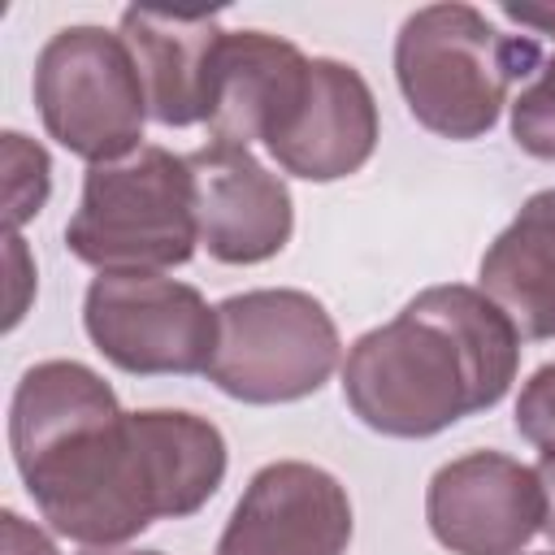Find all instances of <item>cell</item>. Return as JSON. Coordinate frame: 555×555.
I'll return each mask as SVG.
<instances>
[{
  "label": "cell",
  "mask_w": 555,
  "mask_h": 555,
  "mask_svg": "<svg viewBox=\"0 0 555 555\" xmlns=\"http://www.w3.org/2000/svg\"><path fill=\"white\" fill-rule=\"evenodd\" d=\"M82 555H160V551H113V546H91Z\"/></svg>",
  "instance_id": "cell-21"
},
{
  "label": "cell",
  "mask_w": 555,
  "mask_h": 555,
  "mask_svg": "<svg viewBox=\"0 0 555 555\" xmlns=\"http://www.w3.org/2000/svg\"><path fill=\"white\" fill-rule=\"evenodd\" d=\"M308 61L291 39L269 30H234L221 39L208 130L221 143H264L286 104L295 100Z\"/></svg>",
  "instance_id": "cell-13"
},
{
  "label": "cell",
  "mask_w": 555,
  "mask_h": 555,
  "mask_svg": "<svg viewBox=\"0 0 555 555\" xmlns=\"http://www.w3.org/2000/svg\"><path fill=\"white\" fill-rule=\"evenodd\" d=\"M199 243L195 178L186 156L156 143L91 165L78 212L65 225V247L100 273H160L186 264Z\"/></svg>",
  "instance_id": "cell-4"
},
{
  "label": "cell",
  "mask_w": 555,
  "mask_h": 555,
  "mask_svg": "<svg viewBox=\"0 0 555 555\" xmlns=\"http://www.w3.org/2000/svg\"><path fill=\"white\" fill-rule=\"evenodd\" d=\"M48 169L52 165H48V152L39 143H30L17 130L4 134V221H9V234H17V225L43 208Z\"/></svg>",
  "instance_id": "cell-15"
},
{
  "label": "cell",
  "mask_w": 555,
  "mask_h": 555,
  "mask_svg": "<svg viewBox=\"0 0 555 555\" xmlns=\"http://www.w3.org/2000/svg\"><path fill=\"white\" fill-rule=\"evenodd\" d=\"M425 520L451 555H516L542 529V481L512 455L468 451L434 473Z\"/></svg>",
  "instance_id": "cell-8"
},
{
  "label": "cell",
  "mask_w": 555,
  "mask_h": 555,
  "mask_svg": "<svg viewBox=\"0 0 555 555\" xmlns=\"http://www.w3.org/2000/svg\"><path fill=\"white\" fill-rule=\"evenodd\" d=\"M499 13L507 22H516V26H529V30L546 35V39H555V4H503Z\"/></svg>",
  "instance_id": "cell-19"
},
{
  "label": "cell",
  "mask_w": 555,
  "mask_h": 555,
  "mask_svg": "<svg viewBox=\"0 0 555 555\" xmlns=\"http://www.w3.org/2000/svg\"><path fill=\"white\" fill-rule=\"evenodd\" d=\"M4 555H61L48 533L26 525L17 512H4Z\"/></svg>",
  "instance_id": "cell-18"
},
{
  "label": "cell",
  "mask_w": 555,
  "mask_h": 555,
  "mask_svg": "<svg viewBox=\"0 0 555 555\" xmlns=\"http://www.w3.org/2000/svg\"><path fill=\"white\" fill-rule=\"evenodd\" d=\"M82 325L126 373H208L217 351V308L160 273H100L87 286Z\"/></svg>",
  "instance_id": "cell-7"
},
{
  "label": "cell",
  "mask_w": 555,
  "mask_h": 555,
  "mask_svg": "<svg viewBox=\"0 0 555 555\" xmlns=\"http://www.w3.org/2000/svg\"><path fill=\"white\" fill-rule=\"evenodd\" d=\"M520 334L473 286H429L395 321L360 334L343 364L351 412L390 438H429L494 408L516 382Z\"/></svg>",
  "instance_id": "cell-2"
},
{
  "label": "cell",
  "mask_w": 555,
  "mask_h": 555,
  "mask_svg": "<svg viewBox=\"0 0 555 555\" xmlns=\"http://www.w3.org/2000/svg\"><path fill=\"white\" fill-rule=\"evenodd\" d=\"M195 178L199 243L221 264H260L291 243L295 208L286 182L243 143H204L186 156Z\"/></svg>",
  "instance_id": "cell-10"
},
{
  "label": "cell",
  "mask_w": 555,
  "mask_h": 555,
  "mask_svg": "<svg viewBox=\"0 0 555 555\" xmlns=\"http://www.w3.org/2000/svg\"><path fill=\"white\" fill-rule=\"evenodd\" d=\"M533 61V43L503 35L473 4L416 9L395 39V78L412 117L442 139L486 134L520 65Z\"/></svg>",
  "instance_id": "cell-3"
},
{
  "label": "cell",
  "mask_w": 555,
  "mask_h": 555,
  "mask_svg": "<svg viewBox=\"0 0 555 555\" xmlns=\"http://www.w3.org/2000/svg\"><path fill=\"white\" fill-rule=\"evenodd\" d=\"M351 499L343 481L304 460L264 464L230 512L217 555H343Z\"/></svg>",
  "instance_id": "cell-9"
},
{
  "label": "cell",
  "mask_w": 555,
  "mask_h": 555,
  "mask_svg": "<svg viewBox=\"0 0 555 555\" xmlns=\"http://www.w3.org/2000/svg\"><path fill=\"white\" fill-rule=\"evenodd\" d=\"M533 473L542 481V533L555 542V455H542Z\"/></svg>",
  "instance_id": "cell-20"
},
{
  "label": "cell",
  "mask_w": 555,
  "mask_h": 555,
  "mask_svg": "<svg viewBox=\"0 0 555 555\" xmlns=\"http://www.w3.org/2000/svg\"><path fill=\"white\" fill-rule=\"evenodd\" d=\"M269 156L308 182H334L356 173L377 147V104L356 65L312 56L308 74L264 134Z\"/></svg>",
  "instance_id": "cell-11"
},
{
  "label": "cell",
  "mask_w": 555,
  "mask_h": 555,
  "mask_svg": "<svg viewBox=\"0 0 555 555\" xmlns=\"http://www.w3.org/2000/svg\"><path fill=\"white\" fill-rule=\"evenodd\" d=\"M512 139L538 156L555 160V56L538 69V78L512 100Z\"/></svg>",
  "instance_id": "cell-16"
},
{
  "label": "cell",
  "mask_w": 555,
  "mask_h": 555,
  "mask_svg": "<svg viewBox=\"0 0 555 555\" xmlns=\"http://www.w3.org/2000/svg\"><path fill=\"white\" fill-rule=\"evenodd\" d=\"M516 429L542 455H555V364H542L516 399Z\"/></svg>",
  "instance_id": "cell-17"
},
{
  "label": "cell",
  "mask_w": 555,
  "mask_h": 555,
  "mask_svg": "<svg viewBox=\"0 0 555 555\" xmlns=\"http://www.w3.org/2000/svg\"><path fill=\"white\" fill-rule=\"evenodd\" d=\"M338 325L308 291H247L217 304V351L208 382L243 403H291L317 395L338 369Z\"/></svg>",
  "instance_id": "cell-5"
},
{
  "label": "cell",
  "mask_w": 555,
  "mask_h": 555,
  "mask_svg": "<svg viewBox=\"0 0 555 555\" xmlns=\"http://www.w3.org/2000/svg\"><path fill=\"white\" fill-rule=\"evenodd\" d=\"M477 278L520 338H555V186L525 199L486 247Z\"/></svg>",
  "instance_id": "cell-14"
},
{
  "label": "cell",
  "mask_w": 555,
  "mask_h": 555,
  "mask_svg": "<svg viewBox=\"0 0 555 555\" xmlns=\"http://www.w3.org/2000/svg\"><path fill=\"white\" fill-rule=\"evenodd\" d=\"M9 447L39 516L82 546H121L152 520L191 516L225 477V438L212 421L121 412L113 386L78 360L22 373Z\"/></svg>",
  "instance_id": "cell-1"
},
{
  "label": "cell",
  "mask_w": 555,
  "mask_h": 555,
  "mask_svg": "<svg viewBox=\"0 0 555 555\" xmlns=\"http://www.w3.org/2000/svg\"><path fill=\"white\" fill-rule=\"evenodd\" d=\"M542 555H555V551H542Z\"/></svg>",
  "instance_id": "cell-22"
},
{
  "label": "cell",
  "mask_w": 555,
  "mask_h": 555,
  "mask_svg": "<svg viewBox=\"0 0 555 555\" xmlns=\"http://www.w3.org/2000/svg\"><path fill=\"white\" fill-rule=\"evenodd\" d=\"M35 104L48 134L91 165L139 152L152 117L126 39L104 26H65L39 48Z\"/></svg>",
  "instance_id": "cell-6"
},
{
  "label": "cell",
  "mask_w": 555,
  "mask_h": 555,
  "mask_svg": "<svg viewBox=\"0 0 555 555\" xmlns=\"http://www.w3.org/2000/svg\"><path fill=\"white\" fill-rule=\"evenodd\" d=\"M121 39L139 65L147 113L160 126H195L208 121L212 78L225 30L208 13H160V9H126Z\"/></svg>",
  "instance_id": "cell-12"
}]
</instances>
